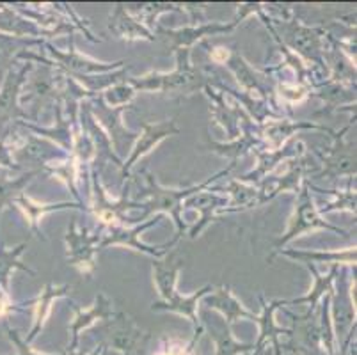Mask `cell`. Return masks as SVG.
Instances as JSON below:
<instances>
[]
</instances>
